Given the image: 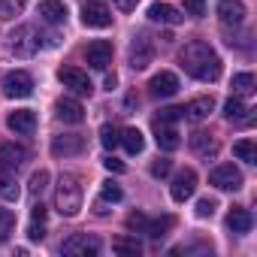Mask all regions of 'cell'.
<instances>
[{
	"label": "cell",
	"instance_id": "cell-5",
	"mask_svg": "<svg viewBox=\"0 0 257 257\" xmlns=\"http://www.w3.org/2000/svg\"><path fill=\"white\" fill-rule=\"evenodd\" d=\"M58 79L64 82V88H70V91L79 94V97H91V91H94L88 73H82L79 67H61V70H58Z\"/></svg>",
	"mask_w": 257,
	"mask_h": 257
},
{
	"label": "cell",
	"instance_id": "cell-30",
	"mask_svg": "<svg viewBox=\"0 0 257 257\" xmlns=\"http://www.w3.org/2000/svg\"><path fill=\"white\" fill-rule=\"evenodd\" d=\"M233 155L245 164H257V143L254 140H239V143H233Z\"/></svg>",
	"mask_w": 257,
	"mask_h": 257
},
{
	"label": "cell",
	"instance_id": "cell-38",
	"mask_svg": "<svg viewBox=\"0 0 257 257\" xmlns=\"http://www.w3.org/2000/svg\"><path fill=\"white\" fill-rule=\"evenodd\" d=\"M182 118V109L179 106H167V109H161V115L155 118V121H164V124H173V121H179Z\"/></svg>",
	"mask_w": 257,
	"mask_h": 257
},
{
	"label": "cell",
	"instance_id": "cell-13",
	"mask_svg": "<svg viewBox=\"0 0 257 257\" xmlns=\"http://www.w3.org/2000/svg\"><path fill=\"white\" fill-rule=\"evenodd\" d=\"M149 91H152V97H158V100L173 97V94L179 91V76H176V73H170V70H161L158 76H152Z\"/></svg>",
	"mask_w": 257,
	"mask_h": 257
},
{
	"label": "cell",
	"instance_id": "cell-27",
	"mask_svg": "<svg viewBox=\"0 0 257 257\" xmlns=\"http://www.w3.org/2000/svg\"><path fill=\"white\" fill-rule=\"evenodd\" d=\"M19 182H16V173H7L0 170V197L4 200H19Z\"/></svg>",
	"mask_w": 257,
	"mask_h": 257
},
{
	"label": "cell",
	"instance_id": "cell-35",
	"mask_svg": "<svg viewBox=\"0 0 257 257\" xmlns=\"http://www.w3.org/2000/svg\"><path fill=\"white\" fill-rule=\"evenodd\" d=\"M46 185H49V173H46V170H40V173L31 176V194H34V197H40V194L46 191Z\"/></svg>",
	"mask_w": 257,
	"mask_h": 257
},
{
	"label": "cell",
	"instance_id": "cell-1",
	"mask_svg": "<svg viewBox=\"0 0 257 257\" xmlns=\"http://www.w3.org/2000/svg\"><path fill=\"white\" fill-rule=\"evenodd\" d=\"M179 61H182L185 73L194 76V79H200V82H218V76H221V58H218L215 49H212L209 43H203V40L188 43V46L182 49Z\"/></svg>",
	"mask_w": 257,
	"mask_h": 257
},
{
	"label": "cell",
	"instance_id": "cell-22",
	"mask_svg": "<svg viewBox=\"0 0 257 257\" xmlns=\"http://www.w3.org/2000/svg\"><path fill=\"white\" fill-rule=\"evenodd\" d=\"M149 19L161 22V25H182V13L170 4H152L149 7Z\"/></svg>",
	"mask_w": 257,
	"mask_h": 257
},
{
	"label": "cell",
	"instance_id": "cell-41",
	"mask_svg": "<svg viewBox=\"0 0 257 257\" xmlns=\"http://www.w3.org/2000/svg\"><path fill=\"white\" fill-rule=\"evenodd\" d=\"M185 13L188 16H206V0H185Z\"/></svg>",
	"mask_w": 257,
	"mask_h": 257
},
{
	"label": "cell",
	"instance_id": "cell-19",
	"mask_svg": "<svg viewBox=\"0 0 257 257\" xmlns=\"http://www.w3.org/2000/svg\"><path fill=\"white\" fill-rule=\"evenodd\" d=\"M155 140H158V146H161L164 152H176V149L182 146L179 131H176L173 124H164V121H155Z\"/></svg>",
	"mask_w": 257,
	"mask_h": 257
},
{
	"label": "cell",
	"instance_id": "cell-11",
	"mask_svg": "<svg viewBox=\"0 0 257 257\" xmlns=\"http://www.w3.org/2000/svg\"><path fill=\"white\" fill-rule=\"evenodd\" d=\"M85 152V137L82 134H61L52 140V155L55 158H73Z\"/></svg>",
	"mask_w": 257,
	"mask_h": 257
},
{
	"label": "cell",
	"instance_id": "cell-21",
	"mask_svg": "<svg viewBox=\"0 0 257 257\" xmlns=\"http://www.w3.org/2000/svg\"><path fill=\"white\" fill-rule=\"evenodd\" d=\"M40 19L46 25H64L67 22V7L61 0H43L40 4Z\"/></svg>",
	"mask_w": 257,
	"mask_h": 257
},
{
	"label": "cell",
	"instance_id": "cell-28",
	"mask_svg": "<svg viewBox=\"0 0 257 257\" xmlns=\"http://www.w3.org/2000/svg\"><path fill=\"white\" fill-rule=\"evenodd\" d=\"M112 251H115V254H131V257H137V254L143 251V245H140L137 236H118V239L112 242Z\"/></svg>",
	"mask_w": 257,
	"mask_h": 257
},
{
	"label": "cell",
	"instance_id": "cell-31",
	"mask_svg": "<svg viewBox=\"0 0 257 257\" xmlns=\"http://www.w3.org/2000/svg\"><path fill=\"white\" fill-rule=\"evenodd\" d=\"M16 230V215L10 209H0V242H7Z\"/></svg>",
	"mask_w": 257,
	"mask_h": 257
},
{
	"label": "cell",
	"instance_id": "cell-7",
	"mask_svg": "<svg viewBox=\"0 0 257 257\" xmlns=\"http://www.w3.org/2000/svg\"><path fill=\"white\" fill-rule=\"evenodd\" d=\"M127 58H131V67H134V70H146V67L155 61V46H152V40H149L146 34L134 37V43H131V52H127Z\"/></svg>",
	"mask_w": 257,
	"mask_h": 257
},
{
	"label": "cell",
	"instance_id": "cell-10",
	"mask_svg": "<svg viewBox=\"0 0 257 257\" xmlns=\"http://www.w3.org/2000/svg\"><path fill=\"white\" fill-rule=\"evenodd\" d=\"M28 149L19 146V143H4L0 146V170H7V173H16L19 167L28 164Z\"/></svg>",
	"mask_w": 257,
	"mask_h": 257
},
{
	"label": "cell",
	"instance_id": "cell-34",
	"mask_svg": "<svg viewBox=\"0 0 257 257\" xmlns=\"http://www.w3.org/2000/svg\"><path fill=\"white\" fill-rule=\"evenodd\" d=\"M22 10H25V0H0V16H7V19L19 16Z\"/></svg>",
	"mask_w": 257,
	"mask_h": 257
},
{
	"label": "cell",
	"instance_id": "cell-26",
	"mask_svg": "<svg viewBox=\"0 0 257 257\" xmlns=\"http://www.w3.org/2000/svg\"><path fill=\"white\" fill-rule=\"evenodd\" d=\"M173 224H176V218H173V215H164V218H149V221H146V227H143V233H149L152 239H161V236H167V233L173 230Z\"/></svg>",
	"mask_w": 257,
	"mask_h": 257
},
{
	"label": "cell",
	"instance_id": "cell-25",
	"mask_svg": "<svg viewBox=\"0 0 257 257\" xmlns=\"http://www.w3.org/2000/svg\"><path fill=\"white\" fill-rule=\"evenodd\" d=\"M248 112H251V109H248V106L242 103V97H236V94L224 103V118H227V121H251Z\"/></svg>",
	"mask_w": 257,
	"mask_h": 257
},
{
	"label": "cell",
	"instance_id": "cell-45",
	"mask_svg": "<svg viewBox=\"0 0 257 257\" xmlns=\"http://www.w3.org/2000/svg\"><path fill=\"white\" fill-rule=\"evenodd\" d=\"M103 85H106V91H112V88L118 85V79H115V73H112V76H106V82H103Z\"/></svg>",
	"mask_w": 257,
	"mask_h": 257
},
{
	"label": "cell",
	"instance_id": "cell-39",
	"mask_svg": "<svg viewBox=\"0 0 257 257\" xmlns=\"http://www.w3.org/2000/svg\"><path fill=\"white\" fill-rule=\"evenodd\" d=\"M28 239H31V242H43V239H46V221H34V224L28 227Z\"/></svg>",
	"mask_w": 257,
	"mask_h": 257
},
{
	"label": "cell",
	"instance_id": "cell-29",
	"mask_svg": "<svg viewBox=\"0 0 257 257\" xmlns=\"http://www.w3.org/2000/svg\"><path fill=\"white\" fill-rule=\"evenodd\" d=\"M230 88H233L236 97H248V94H254V76L251 73H236L230 79Z\"/></svg>",
	"mask_w": 257,
	"mask_h": 257
},
{
	"label": "cell",
	"instance_id": "cell-43",
	"mask_svg": "<svg viewBox=\"0 0 257 257\" xmlns=\"http://www.w3.org/2000/svg\"><path fill=\"white\" fill-rule=\"evenodd\" d=\"M112 4H115V7H118L121 13H131V10H134V7L140 4V0H112Z\"/></svg>",
	"mask_w": 257,
	"mask_h": 257
},
{
	"label": "cell",
	"instance_id": "cell-44",
	"mask_svg": "<svg viewBox=\"0 0 257 257\" xmlns=\"http://www.w3.org/2000/svg\"><path fill=\"white\" fill-rule=\"evenodd\" d=\"M31 218H34V221H46V206H43V203H34Z\"/></svg>",
	"mask_w": 257,
	"mask_h": 257
},
{
	"label": "cell",
	"instance_id": "cell-14",
	"mask_svg": "<svg viewBox=\"0 0 257 257\" xmlns=\"http://www.w3.org/2000/svg\"><path fill=\"white\" fill-rule=\"evenodd\" d=\"M194 191H197V173H194V170H182V173L173 179V188H170L173 200H176V203H185V200L194 197Z\"/></svg>",
	"mask_w": 257,
	"mask_h": 257
},
{
	"label": "cell",
	"instance_id": "cell-33",
	"mask_svg": "<svg viewBox=\"0 0 257 257\" xmlns=\"http://www.w3.org/2000/svg\"><path fill=\"white\" fill-rule=\"evenodd\" d=\"M100 197H103V203H118V200H124V191H121L115 182H103Z\"/></svg>",
	"mask_w": 257,
	"mask_h": 257
},
{
	"label": "cell",
	"instance_id": "cell-8",
	"mask_svg": "<svg viewBox=\"0 0 257 257\" xmlns=\"http://www.w3.org/2000/svg\"><path fill=\"white\" fill-rule=\"evenodd\" d=\"M61 251L64 254H70V257H76V254H82V257H94L97 251H100V242L94 239V236H88V233H73L70 239H64V245H61Z\"/></svg>",
	"mask_w": 257,
	"mask_h": 257
},
{
	"label": "cell",
	"instance_id": "cell-18",
	"mask_svg": "<svg viewBox=\"0 0 257 257\" xmlns=\"http://www.w3.org/2000/svg\"><path fill=\"white\" fill-rule=\"evenodd\" d=\"M251 224H254V218H251V212H248V209H242V206H233V209L227 212V230H230V233H236V236H245V233L251 230Z\"/></svg>",
	"mask_w": 257,
	"mask_h": 257
},
{
	"label": "cell",
	"instance_id": "cell-9",
	"mask_svg": "<svg viewBox=\"0 0 257 257\" xmlns=\"http://www.w3.org/2000/svg\"><path fill=\"white\" fill-rule=\"evenodd\" d=\"M82 25H85V28H109V25H112L109 7L100 4V0H88V4L82 7Z\"/></svg>",
	"mask_w": 257,
	"mask_h": 257
},
{
	"label": "cell",
	"instance_id": "cell-36",
	"mask_svg": "<svg viewBox=\"0 0 257 257\" xmlns=\"http://www.w3.org/2000/svg\"><path fill=\"white\" fill-rule=\"evenodd\" d=\"M215 209H218V200L203 197V200L197 203V218H212V215H215Z\"/></svg>",
	"mask_w": 257,
	"mask_h": 257
},
{
	"label": "cell",
	"instance_id": "cell-40",
	"mask_svg": "<svg viewBox=\"0 0 257 257\" xmlns=\"http://www.w3.org/2000/svg\"><path fill=\"white\" fill-rule=\"evenodd\" d=\"M146 215L143 212H131V215H127V230H137V233H143V227H146Z\"/></svg>",
	"mask_w": 257,
	"mask_h": 257
},
{
	"label": "cell",
	"instance_id": "cell-6",
	"mask_svg": "<svg viewBox=\"0 0 257 257\" xmlns=\"http://www.w3.org/2000/svg\"><path fill=\"white\" fill-rule=\"evenodd\" d=\"M209 185H215L218 191H239L242 188V173L233 164H221L209 173Z\"/></svg>",
	"mask_w": 257,
	"mask_h": 257
},
{
	"label": "cell",
	"instance_id": "cell-42",
	"mask_svg": "<svg viewBox=\"0 0 257 257\" xmlns=\"http://www.w3.org/2000/svg\"><path fill=\"white\" fill-rule=\"evenodd\" d=\"M103 167H106L109 173H124V164H121L118 158H106V161H103Z\"/></svg>",
	"mask_w": 257,
	"mask_h": 257
},
{
	"label": "cell",
	"instance_id": "cell-17",
	"mask_svg": "<svg viewBox=\"0 0 257 257\" xmlns=\"http://www.w3.org/2000/svg\"><path fill=\"white\" fill-rule=\"evenodd\" d=\"M7 124H10V131L28 137V134L37 131V112H31V109H16V112H10V121H7Z\"/></svg>",
	"mask_w": 257,
	"mask_h": 257
},
{
	"label": "cell",
	"instance_id": "cell-37",
	"mask_svg": "<svg viewBox=\"0 0 257 257\" xmlns=\"http://www.w3.org/2000/svg\"><path fill=\"white\" fill-rule=\"evenodd\" d=\"M170 170H173V161H167V158H161V161L152 164V176H155V179H167Z\"/></svg>",
	"mask_w": 257,
	"mask_h": 257
},
{
	"label": "cell",
	"instance_id": "cell-15",
	"mask_svg": "<svg viewBox=\"0 0 257 257\" xmlns=\"http://www.w3.org/2000/svg\"><path fill=\"white\" fill-rule=\"evenodd\" d=\"M55 115H58V121H64V124H82V121H85V109H82V103L73 100V97H61V100L55 103Z\"/></svg>",
	"mask_w": 257,
	"mask_h": 257
},
{
	"label": "cell",
	"instance_id": "cell-32",
	"mask_svg": "<svg viewBox=\"0 0 257 257\" xmlns=\"http://www.w3.org/2000/svg\"><path fill=\"white\" fill-rule=\"evenodd\" d=\"M118 140H121L118 127H112V124H103V127H100V143H103V149H115Z\"/></svg>",
	"mask_w": 257,
	"mask_h": 257
},
{
	"label": "cell",
	"instance_id": "cell-24",
	"mask_svg": "<svg viewBox=\"0 0 257 257\" xmlns=\"http://www.w3.org/2000/svg\"><path fill=\"white\" fill-rule=\"evenodd\" d=\"M118 143L127 149V155H140V152L146 149L143 131H137V127H124V131H121V140H118Z\"/></svg>",
	"mask_w": 257,
	"mask_h": 257
},
{
	"label": "cell",
	"instance_id": "cell-16",
	"mask_svg": "<svg viewBox=\"0 0 257 257\" xmlns=\"http://www.w3.org/2000/svg\"><path fill=\"white\" fill-rule=\"evenodd\" d=\"M218 19L227 28H239L245 22V4L242 0H221L218 4Z\"/></svg>",
	"mask_w": 257,
	"mask_h": 257
},
{
	"label": "cell",
	"instance_id": "cell-12",
	"mask_svg": "<svg viewBox=\"0 0 257 257\" xmlns=\"http://www.w3.org/2000/svg\"><path fill=\"white\" fill-rule=\"evenodd\" d=\"M85 61L94 67V70H106L112 64V43L109 40H94L88 49H85Z\"/></svg>",
	"mask_w": 257,
	"mask_h": 257
},
{
	"label": "cell",
	"instance_id": "cell-2",
	"mask_svg": "<svg viewBox=\"0 0 257 257\" xmlns=\"http://www.w3.org/2000/svg\"><path fill=\"white\" fill-rule=\"evenodd\" d=\"M55 209L64 215V218H73L79 215L82 209V185L73 173H64L58 179V188H55Z\"/></svg>",
	"mask_w": 257,
	"mask_h": 257
},
{
	"label": "cell",
	"instance_id": "cell-23",
	"mask_svg": "<svg viewBox=\"0 0 257 257\" xmlns=\"http://www.w3.org/2000/svg\"><path fill=\"white\" fill-rule=\"evenodd\" d=\"M191 152H194L197 158H215V155H218V143H215L209 134L197 131V134L191 137Z\"/></svg>",
	"mask_w": 257,
	"mask_h": 257
},
{
	"label": "cell",
	"instance_id": "cell-3",
	"mask_svg": "<svg viewBox=\"0 0 257 257\" xmlns=\"http://www.w3.org/2000/svg\"><path fill=\"white\" fill-rule=\"evenodd\" d=\"M10 49H13L19 58H31V55H37V49H40V34H37V28H31V25L16 28L13 37H10Z\"/></svg>",
	"mask_w": 257,
	"mask_h": 257
},
{
	"label": "cell",
	"instance_id": "cell-4",
	"mask_svg": "<svg viewBox=\"0 0 257 257\" xmlns=\"http://www.w3.org/2000/svg\"><path fill=\"white\" fill-rule=\"evenodd\" d=\"M4 94L10 100H25L34 94V76L25 73V70H13L7 79H4Z\"/></svg>",
	"mask_w": 257,
	"mask_h": 257
},
{
	"label": "cell",
	"instance_id": "cell-20",
	"mask_svg": "<svg viewBox=\"0 0 257 257\" xmlns=\"http://www.w3.org/2000/svg\"><path fill=\"white\" fill-rule=\"evenodd\" d=\"M212 97H197V100H191L188 106H182V118H188V121H206L209 118V112H212Z\"/></svg>",
	"mask_w": 257,
	"mask_h": 257
}]
</instances>
